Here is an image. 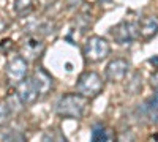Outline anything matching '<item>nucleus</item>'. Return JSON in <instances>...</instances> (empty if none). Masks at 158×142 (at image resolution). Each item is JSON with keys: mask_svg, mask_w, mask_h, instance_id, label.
Wrapping results in <instances>:
<instances>
[{"mask_svg": "<svg viewBox=\"0 0 158 142\" xmlns=\"http://www.w3.org/2000/svg\"><path fill=\"white\" fill-rule=\"evenodd\" d=\"M30 79L33 81V84L36 87V92H38L40 98L46 96L52 90V85H54V81H52L51 74L46 70H43V68H36L33 71V74L30 76Z\"/></svg>", "mask_w": 158, "mask_h": 142, "instance_id": "8", "label": "nucleus"}, {"mask_svg": "<svg viewBox=\"0 0 158 142\" xmlns=\"http://www.w3.org/2000/svg\"><path fill=\"white\" fill-rule=\"evenodd\" d=\"M29 74V62L22 55H16L6 63V79L11 85H18Z\"/></svg>", "mask_w": 158, "mask_h": 142, "instance_id": "5", "label": "nucleus"}, {"mask_svg": "<svg viewBox=\"0 0 158 142\" xmlns=\"http://www.w3.org/2000/svg\"><path fill=\"white\" fill-rule=\"evenodd\" d=\"M5 140L6 142H25V137L18 131H11L10 134L5 136Z\"/></svg>", "mask_w": 158, "mask_h": 142, "instance_id": "14", "label": "nucleus"}, {"mask_svg": "<svg viewBox=\"0 0 158 142\" xmlns=\"http://www.w3.org/2000/svg\"><path fill=\"white\" fill-rule=\"evenodd\" d=\"M111 140V136H109V130L104 125L98 123L94 126L92 130V139L90 142H109Z\"/></svg>", "mask_w": 158, "mask_h": 142, "instance_id": "12", "label": "nucleus"}, {"mask_svg": "<svg viewBox=\"0 0 158 142\" xmlns=\"http://www.w3.org/2000/svg\"><path fill=\"white\" fill-rule=\"evenodd\" d=\"M6 27H8V24H6V21L0 16V33H2L3 30H6Z\"/></svg>", "mask_w": 158, "mask_h": 142, "instance_id": "16", "label": "nucleus"}, {"mask_svg": "<svg viewBox=\"0 0 158 142\" xmlns=\"http://www.w3.org/2000/svg\"><path fill=\"white\" fill-rule=\"evenodd\" d=\"M82 52H84L85 60H89L90 63H98V62H103L109 55L111 46H109L106 38L94 35V36H90L85 40Z\"/></svg>", "mask_w": 158, "mask_h": 142, "instance_id": "2", "label": "nucleus"}, {"mask_svg": "<svg viewBox=\"0 0 158 142\" xmlns=\"http://www.w3.org/2000/svg\"><path fill=\"white\" fill-rule=\"evenodd\" d=\"M109 35L117 44H131L139 38V22L135 21H122L115 24L109 30Z\"/></svg>", "mask_w": 158, "mask_h": 142, "instance_id": "4", "label": "nucleus"}, {"mask_svg": "<svg viewBox=\"0 0 158 142\" xmlns=\"http://www.w3.org/2000/svg\"><path fill=\"white\" fill-rule=\"evenodd\" d=\"M141 115L147 119L149 123H158V92L147 98L144 104H141Z\"/></svg>", "mask_w": 158, "mask_h": 142, "instance_id": "10", "label": "nucleus"}, {"mask_svg": "<svg viewBox=\"0 0 158 142\" xmlns=\"http://www.w3.org/2000/svg\"><path fill=\"white\" fill-rule=\"evenodd\" d=\"M103 87H104L103 77L95 71H84L81 76H79L77 84H76L77 93H81L87 99L97 98L103 92Z\"/></svg>", "mask_w": 158, "mask_h": 142, "instance_id": "3", "label": "nucleus"}, {"mask_svg": "<svg viewBox=\"0 0 158 142\" xmlns=\"http://www.w3.org/2000/svg\"><path fill=\"white\" fill-rule=\"evenodd\" d=\"M44 51V41L38 36H29L27 40L22 44V57L30 62V60H36Z\"/></svg>", "mask_w": 158, "mask_h": 142, "instance_id": "9", "label": "nucleus"}, {"mask_svg": "<svg viewBox=\"0 0 158 142\" xmlns=\"http://www.w3.org/2000/svg\"><path fill=\"white\" fill-rule=\"evenodd\" d=\"M150 87L155 88V90H158V70L150 76Z\"/></svg>", "mask_w": 158, "mask_h": 142, "instance_id": "15", "label": "nucleus"}, {"mask_svg": "<svg viewBox=\"0 0 158 142\" xmlns=\"http://www.w3.org/2000/svg\"><path fill=\"white\" fill-rule=\"evenodd\" d=\"M10 117H11V109H10V106L6 104V103L0 101V126L6 125L8 120H10Z\"/></svg>", "mask_w": 158, "mask_h": 142, "instance_id": "13", "label": "nucleus"}, {"mask_svg": "<svg viewBox=\"0 0 158 142\" xmlns=\"http://www.w3.org/2000/svg\"><path fill=\"white\" fill-rule=\"evenodd\" d=\"M16 87V99L21 103L22 106H29V104H33V103L40 98L38 96V92H36V87L33 84V81L30 77H25L24 81H21Z\"/></svg>", "mask_w": 158, "mask_h": 142, "instance_id": "6", "label": "nucleus"}, {"mask_svg": "<svg viewBox=\"0 0 158 142\" xmlns=\"http://www.w3.org/2000/svg\"><path fill=\"white\" fill-rule=\"evenodd\" d=\"M87 109V98L81 93H67L57 99L56 112L62 119H82Z\"/></svg>", "mask_w": 158, "mask_h": 142, "instance_id": "1", "label": "nucleus"}, {"mask_svg": "<svg viewBox=\"0 0 158 142\" xmlns=\"http://www.w3.org/2000/svg\"><path fill=\"white\" fill-rule=\"evenodd\" d=\"M158 33V18L156 16H146L139 22V35L144 40H150Z\"/></svg>", "mask_w": 158, "mask_h": 142, "instance_id": "11", "label": "nucleus"}, {"mask_svg": "<svg viewBox=\"0 0 158 142\" xmlns=\"http://www.w3.org/2000/svg\"><path fill=\"white\" fill-rule=\"evenodd\" d=\"M130 71V62L127 59H114L106 65V79L109 82H120L123 81Z\"/></svg>", "mask_w": 158, "mask_h": 142, "instance_id": "7", "label": "nucleus"}]
</instances>
